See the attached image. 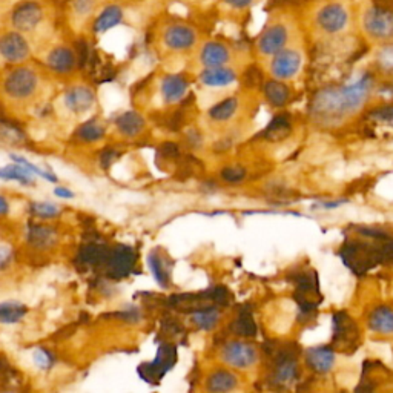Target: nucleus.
<instances>
[{"mask_svg": "<svg viewBox=\"0 0 393 393\" xmlns=\"http://www.w3.org/2000/svg\"><path fill=\"white\" fill-rule=\"evenodd\" d=\"M43 12L37 3H23L12 12V25L21 31H32L42 22Z\"/></svg>", "mask_w": 393, "mask_h": 393, "instance_id": "2eb2a0df", "label": "nucleus"}, {"mask_svg": "<svg viewBox=\"0 0 393 393\" xmlns=\"http://www.w3.org/2000/svg\"><path fill=\"white\" fill-rule=\"evenodd\" d=\"M32 214L37 215L41 218H52L56 215L60 214V207L54 203H48V201H38L32 205Z\"/></svg>", "mask_w": 393, "mask_h": 393, "instance_id": "e433bc0d", "label": "nucleus"}, {"mask_svg": "<svg viewBox=\"0 0 393 393\" xmlns=\"http://www.w3.org/2000/svg\"><path fill=\"white\" fill-rule=\"evenodd\" d=\"M199 42V31L188 22H172L163 31V43L171 51H188Z\"/></svg>", "mask_w": 393, "mask_h": 393, "instance_id": "423d86ee", "label": "nucleus"}, {"mask_svg": "<svg viewBox=\"0 0 393 393\" xmlns=\"http://www.w3.org/2000/svg\"><path fill=\"white\" fill-rule=\"evenodd\" d=\"M372 117L379 123L392 124L393 126V106H384V108H379L377 111H373Z\"/></svg>", "mask_w": 393, "mask_h": 393, "instance_id": "79ce46f5", "label": "nucleus"}, {"mask_svg": "<svg viewBox=\"0 0 393 393\" xmlns=\"http://www.w3.org/2000/svg\"><path fill=\"white\" fill-rule=\"evenodd\" d=\"M237 108H238L237 98H234V97L226 98V100H223L215 104L214 108H211V111H209V117H211L212 120L225 122V120L231 119V117H234V114L237 113Z\"/></svg>", "mask_w": 393, "mask_h": 393, "instance_id": "7c9ffc66", "label": "nucleus"}, {"mask_svg": "<svg viewBox=\"0 0 393 393\" xmlns=\"http://www.w3.org/2000/svg\"><path fill=\"white\" fill-rule=\"evenodd\" d=\"M199 60L205 68L226 67L231 60V48L225 42L209 41L201 47Z\"/></svg>", "mask_w": 393, "mask_h": 393, "instance_id": "f8f14e48", "label": "nucleus"}, {"mask_svg": "<svg viewBox=\"0 0 393 393\" xmlns=\"http://www.w3.org/2000/svg\"><path fill=\"white\" fill-rule=\"evenodd\" d=\"M238 384V378L229 370H217L207 378V390L211 392H229Z\"/></svg>", "mask_w": 393, "mask_h": 393, "instance_id": "4be33fe9", "label": "nucleus"}, {"mask_svg": "<svg viewBox=\"0 0 393 393\" xmlns=\"http://www.w3.org/2000/svg\"><path fill=\"white\" fill-rule=\"evenodd\" d=\"M309 12L313 28L326 37H341L353 23L350 0H317Z\"/></svg>", "mask_w": 393, "mask_h": 393, "instance_id": "f257e3e1", "label": "nucleus"}, {"mask_svg": "<svg viewBox=\"0 0 393 393\" xmlns=\"http://www.w3.org/2000/svg\"><path fill=\"white\" fill-rule=\"evenodd\" d=\"M148 263H149V267H150V272H153L154 278L157 280V283H159L163 287H166L168 281H169V275H168V269H166L165 263H163V260H161L160 255L157 254V252H153V254L149 255Z\"/></svg>", "mask_w": 393, "mask_h": 393, "instance_id": "473e14b6", "label": "nucleus"}, {"mask_svg": "<svg viewBox=\"0 0 393 393\" xmlns=\"http://www.w3.org/2000/svg\"><path fill=\"white\" fill-rule=\"evenodd\" d=\"M257 0H221V8H225L227 12H235V14H241V12H247L252 8Z\"/></svg>", "mask_w": 393, "mask_h": 393, "instance_id": "4c0bfd02", "label": "nucleus"}, {"mask_svg": "<svg viewBox=\"0 0 393 393\" xmlns=\"http://www.w3.org/2000/svg\"><path fill=\"white\" fill-rule=\"evenodd\" d=\"M359 23L372 41H393V0H368L359 10Z\"/></svg>", "mask_w": 393, "mask_h": 393, "instance_id": "f03ea898", "label": "nucleus"}, {"mask_svg": "<svg viewBox=\"0 0 393 393\" xmlns=\"http://www.w3.org/2000/svg\"><path fill=\"white\" fill-rule=\"evenodd\" d=\"M223 361L231 368L247 369L257 363L258 352L252 344L243 341H231L223 346L220 352Z\"/></svg>", "mask_w": 393, "mask_h": 393, "instance_id": "1a4fd4ad", "label": "nucleus"}, {"mask_svg": "<svg viewBox=\"0 0 393 393\" xmlns=\"http://www.w3.org/2000/svg\"><path fill=\"white\" fill-rule=\"evenodd\" d=\"M303 67V56L295 48H284L272 56L271 74L277 80H289L295 77Z\"/></svg>", "mask_w": 393, "mask_h": 393, "instance_id": "6e6552de", "label": "nucleus"}, {"mask_svg": "<svg viewBox=\"0 0 393 393\" xmlns=\"http://www.w3.org/2000/svg\"><path fill=\"white\" fill-rule=\"evenodd\" d=\"M11 160H14V163H19V165H22V166H25L26 169H30V171H31L32 174L38 175V177H41V179H43V180H48V181H51V183H56V181H57V177H56L54 174H51L49 171H45V169L38 168V166H36V165H32V163H30L28 160L23 159V157H19V155L12 154V155H11Z\"/></svg>", "mask_w": 393, "mask_h": 393, "instance_id": "c9c22d12", "label": "nucleus"}, {"mask_svg": "<svg viewBox=\"0 0 393 393\" xmlns=\"http://www.w3.org/2000/svg\"><path fill=\"white\" fill-rule=\"evenodd\" d=\"M385 43L388 45H385L378 54V63L381 65L384 69L393 71V41H389Z\"/></svg>", "mask_w": 393, "mask_h": 393, "instance_id": "58836bf2", "label": "nucleus"}, {"mask_svg": "<svg viewBox=\"0 0 393 393\" xmlns=\"http://www.w3.org/2000/svg\"><path fill=\"white\" fill-rule=\"evenodd\" d=\"M145 126V122H143L142 117L137 113H124L123 115L119 117L117 120V128L122 134L128 137H135L137 134H140V131Z\"/></svg>", "mask_w": 393, "mask_h": 393, "instance_id": "cd10ccee", "label": "nucleus"}, {"mask_svg": "<svg viewBox=\"0 0 393 393\" xmlns=\"http://www.w3.org/2000/svg\"><path fill=\"white\" fill-rule=\"evenodd\" d=\"M77 135L85 142H97L104 135V129L98 122H89L85 123L83 126L78 129Z\"/></svg>", "mask_w": 393, "mask_h": 393, "instance_id": "72a5a7b5", "label": "nucleus"}, {"mask_svg": "<svg viewBox=\"0 0 393 393\" xmlns=\"http://www.w3.org/2000/svg\"><path fill=\"white\" fill-rule=\"evenodd\" d=\"M94 93L88 87H73L65 94V104L76 114L87 113L94 104Z\"/></svg>", "mask_w": 393, "mask_h": 393, "instance_id": "dca6fc26", "label": "nucleus"}, {"mask_svg": "<svg viewBox=\"0 0 393 393\" xmlns=\"http://www.w3.org/2000/svg\"><path fill=\"white\" fill-rule=\"evenodd\" d=\"M108 267L114 277H124L135 265V254L128 246H119L108 254Z\"/></svg>", "mask_w": 393, "mask_h": 393, "instance_id": "4468645a", "label": "nucleus"}, {"mask_svg": "<svg viewBox=\"0 0 393 393\" xmlns=\"http://www.w3.org/2000/svg\"><path fill=\"white\" fill-rule=\"evenodd\" d=\"M358 327L349 315L339 312L333 317V343L343 350H349L358 343Z\"/></svg>", "mask_w": 393, "mask_h": 393, "instance_id": "9d476101", "label": "nucleus"}, {"mask_svg": "<svg viewBox=\"0 0 393 393\" xmlns=\"http://www.w3.org/2000/svg\"><path fill=\"white\" fill-rule=\"evenodd\" d=\"M177 359L175 347L172 346H161L154 363L143 366L140 368V375L146 379V381H154V379L161 378L165 373L172 368Z\"/></svg>", "mask_w": 393, "mask_h": 393, "instance_id": "9b49d317", "label": "nucleus"}, {"mask_svg": "<svg viewBox=\"0 0 393 393\" xmlns=\"http://www.w3.org/2000/svg\"><path fill=\"white\" fill-rule=\"evenodd\" d=\"M11 255L12 252L8 246H0V269L10 263Z\"/></svg>", "mask_w": 393, "mask_h": 393, "instance_id": "49530a36", "label": "nucleus"}, {"mask_svg": "<svg viewBox=\"0 0 393 393\" xmlns=\"http://www.w3.org/2000/svg\"><path fill=\"white\" fill-rule=\"evenodd\" d=\"M289 129H291V120L287 119V115H278L277 119H273L269 126H267L265 135L266 139L269 140H280L287 135Z\"/></svg>", "mask_w": 393, "mask_h": 393, "instance_id": "2f4dec72", "label": "nucleus"}, {"mask_svg": "<svg viewBox=\"0 0 393 393\" xmlns=\"http://www.w3.org/2000/svg\"><path fill=\"white\" fill-rule=\"evenodd\" d=\"M123 11L120 6H108L104 10L94 23V31L96 32H104L111 28H114L115 25H119L122 22Z\"/></svg>", "mask_w": 393, "mask_h": 393, "instance_id": "bb28decb", "label": "nucleus"}, {"mask_svg": "<svg viewBox=\"0 0 393 393\" xmlns=\"http://www.w3.org/2000/svg\"><path fill=\"white\" fill-rule=\"evenodd\" d=\"M54 194H56L57 196H60V199H67V200H68V199H74V192L71 191V189L63 188V186L56 188Z\"/></svg>", "mask_w": 393, "mask_h": 393, "instance_id": "de8ad7c7", "label": "nucleus"}, {"mask_svg": "<svg viewBox=\"0 0 393 393\" xmlns=\"http://www.w3.org/2000/svg\"><path fill=\"white\" fill-rule=\"evenodd\" d=\"M265 96L272 106L281 108L289 100V88L280 80H271L265 85Z\"/></svg>", "mask_w": 393, "mask_h": 393, "instance_id": "b1692460", "label": "nucleus"}, {"mask_svg": "<svg viewBox=\"0 0 393 393\" xmlns=\"http://www.w3.org/2000/svg\"><path fill=\"white\" fill-rule=\"evenodd\" d=\"M0 56L11 63L23 62L30 56V47L22 36L10 32L0 37Z\"/></svg>", "mask_w": 393, "mask_h": 393, "instance_id": "ddd939ff", "label": "nucleus"}, {"mask_svg": "<svg viewBox=\"0 0 393 393\" xmlns=\"http://www.w3.org/2000/svg\"><path fill=\"white\" fill-rule=\"evenodd\" d=\"M207 298L211 303H214L215 306H225L229 303V292L225 289V287H212L207 292Z\"/></svg>", "mask_w": 393, "mask_h": 393, "instance_id": "ea45409f", "label": "nucleus"}, {"mask_svg": "<svg viewBox=\"0 0 393 393\" xmlns=\"http://www.w3.org/2000/svg\"><path fill=\"white\" fill-rule=\"evenodd\" d=\"M372 88H373V77L368 73L350 85L337 88L338 103L339 109H341V114L346 115L355 113L357 109L361 108L363 103L368 100Z\"/></svg>", "mask_w": 393, "mask_h": 393, "instance_id": "39448f33", "label": "nucleus"}, {"mask_svg": "<svg viewBox=\"0 0 393 393\" xmlns=\"http://www.w3.org/2000/svg\"><path fill=\"white\" fill-rule=\"evenodd\" d=\"M306 364L313 372L327 373L335 364V353L329 347H312L306 352Z\"/></svg>", "mask_w": 393, "mask_h": 393, "instance_id": "a211bd4d", "label": "nucleus"}, {"mask_svg": "<svg viewBox=\"0 0 393 393\" xmlns=\"http://www.w3.org/2000/svg\"><path fill=\"white\" fill-rule=\"evenodd\" d=\"M232 330L235 335L241 338H251L257 333V324H255L251 311L243 309L238 313V317L235 318L232 324Z\"/></svg>", "mask_w": 393, "mask_h": 393, "instance_id": "393cba45", "label": "nucleus"}, {"mask_svg": "<svg viewBox=\"0 0 393 393\" xmlns=\"http://www.w3.org/2000/svg\"><path fill=\"white\" fill-rule=\"evenodd\" d=\"M38 78L34 71L28 68H19L6 77L5 91L11 98L16 100H25L36 93Z\"/></svg>", "mask_w": 393, "mask_h": 393, "instance_id": "0eeeda50", "label": "nucleus"}, {"mask_svg": "<svg viewBox=\"0 0 393 393\" xmlns=\"http://www.w3.org/2000/svg\"><path fill=\"white\" fill-rule=\"evenodd\" d=\"M32 174L30 169H26L25 166L19 165H10L5 168H0V179L2 180H14V181H21L22 185H31L32 181Z\"/></svg>", "mask_w": 393, "mask_h": 393, "instance_id": "c756f323", "label": "nucleus"}, {"mask_svg": "<svg viewBox=\"0 0 393 393\" xmlns=\"http://www.w3.org/2000/svg\"><path fill=\"white\" fill-rule=\"evenodd\" d=\"M26 313V307L17 301H5L0 303V323L12 324L21 321Z\"/></svg>", "mask_w": 393, "mask_h": 393, "instance_id": "c85d7f7f", "label": "nucleus"}, {"mask_svg": "<svg viewBox=\"0 0 393 393\" xmlns=\"http://www.w3.org/2000/svg\"><path fill=\"white\" fill-rule=\"evenodd\" d=\"M8 211H10V205H8V201L5 200V196L0 195V215L8 214Z\"/></svg>", "mask_w": 393, "mask_h": 393, "instance_id": "09e8293b", "label": "nucleus"}, {"mask_svg": "<svg viewBox=\"0 0 393 393\" xmlns=\"http://www.w3.org/2000/svg\"><path fill=\"white\" fill-rule=\"evenodd\" d=\"M94 6V0H73V8L77 12V14L85 16L93 10Z\"/></svg>", "mask_w": 393, "mask_h": 393, "instance_id": "37998d69", "label": "nucleus"}, {"mask_svg": "<svg viewBox=\"0 0 393 393\" xmlns=\"http://www.w3.org/2000/svg\"><path fill=\"white\" fill-rule=\"evenodd\" d=\"M56 232L47 226H34L28 232V241L38 249H47L52 246L56 243Z\"/></svg>", "mask_w": 393, "mask_h": 393, "instance_id": "a878e982", "label": "nucleus"}, {"mask_svg": "<svg viewBox=\"0 0 393 393\" xmlns=\"http://www.w3.org/2000/svg\"><path fill=\"white\" fill-rule=\"evenodd\" d=\"M199 78L207 88H223L237 80V74H235L234 69L227 67H214L203 69Z\"/></svg>", "mask_w": 393, "mask_h": 393, "instance_id": "f3484780", "label": "nucleus"}, {"mask_svg": "<svg viewBox=\"0 0 393 393\" xmlns=\"http://www.w3.org/2000/svg\"><path fill=\"white\" fill-rule=\"evenodd\" d=\"M220 319V312L217 306H205L201 309H196L192 313L194 324L201 330H211L217 326Z\"/></svg>", "mask_w": 393, "mask_h": 393, "instance_id": "5701e85b", "label": "nucleus"}, {"mask_svg": "<svg viewBox=\"0 0 393 393\" xmlns=\"http://www.w3.org/2000/svg\"><path fill=\"white\" fill-rule=\"evenodd\" d=\"M381 261L393 263V240L385 238V243L381 246Z\"/></svg>", "mask_w": 393, "mask_h": 393, "instance_id": "a18cd8bd", "label": "nucleus"}, {"mask_svg": "<svg viewBox=\"0 0 393 393\" xmlns=\"http://www.w3.org/2000/svg\"><path fill=\"white\" fill-rule=\"evenodd\" d=\"M341 258L353 272L363 273L381 263V246L375 247L361 241H350V245L343 247Z\"/></svg>", "mask_w": 393, "mask_h": 393, "instance_id": "20e7f679", "label": "nucleus"}, {"mask_svg": "<svg viewBox=\"0 0 393 393\" xmlns=\"http://www.w3.org/2000/svg\"><path fill=\"white\" fill-rule=\"evenodd\" d=\"M221 177H223V180L227 181V183H238V181H241V180L245 179L246 172H245L243 168L229 166L226 169H223Z\"/></svg>", "mask_w": 393, "mask_h": 393, "instance_id": "a19ab883", "label": "nucleus"}, {"mask_svg": "<svg viewBox=\"0 0 393 393\" xmlns=\"http://www.w3.org/2000/svg\"><path fill=\"white\" fill-rule=\"evenodd\" d=\"M80 258L85 261V263H88V265H97V263H102L103 260L106 261L108 252H106V249H104V247L93 245V246H88V247L83 249Z\"/></svg>", "mask_w": 393, "mask_h": 393, "instance_id": "f704fd0d", "label": "nucleus"}, {"mask_svg": "<svg viewBox=\"0 0 393 393\" xmlns=\"http://www.w3.org/2000/svg\"><path fill=\"white\" fill-rule=\"evenodd\" d=\"M188 91V80L183 76H166L161 82V94L168 103H177L185 97Z\"/></svg>", "mask_w": 393, "mask_h": 393, "instance_id": "6ab92c4d", "label": "nucleus"}, {"mask_svg": "<svg viewBox=\"0 0 393 393\" xmlns=\"http://www.w3.org/2000/svg\"><path fill=\"white\" fill-rule=\"evenodd\" d=\"M291 38V23L286 19H272L257 37V51L261 56L272 57L287 48Z\"/></svg>", "mask_w": 393, "mask_h": 393, "instance_id": "7ed1b4c3", "label": "nucleus"}, {"mask_svg": "<svg viewBox=\"0 0 393 393\" xmlns=\"http://www.w3.org/2000/svg\"><path fill=\"white\" fill-rule=\"evenodd\" d=\"M48 65L51 69L57 71V73H69L76 65V56L68 48H56L49 52Z\"/></svg>", "mask_w": 393, "mask_h": 393, "instance_id": "aec40b11", "label": "nucleus"}, {"mask_svg": "<svg viewBox=\"0 0 393 393\" xmlns=\"http://www.w3.org/2000/svg\"><path fill=\"white\" fill-rule=\"evenodd\" d=\"M34 363L37 364V368H41V369H48L51 363H52V358L48 352H45V350H37L34 353Z\"/></svg>", "mask_w": 393, "mask_h": 393, "instance_id": "c03bdc74", "label": "nucleus"}, {"mask_svg": "<svg viewBox=\"0 0 393 393\" xmlns=\"http://www.w3.org/2000/svg\"><path fill=\"white\" fill-rule=\"evenodd\" d=\"M369 326L377 333H393V311L390 307H378L369 317Z\"/></svg>", "mask_w": 393, "mask_h": 393, "instance_id": "412c9836", "label": "nucleus"}]
</instances>
